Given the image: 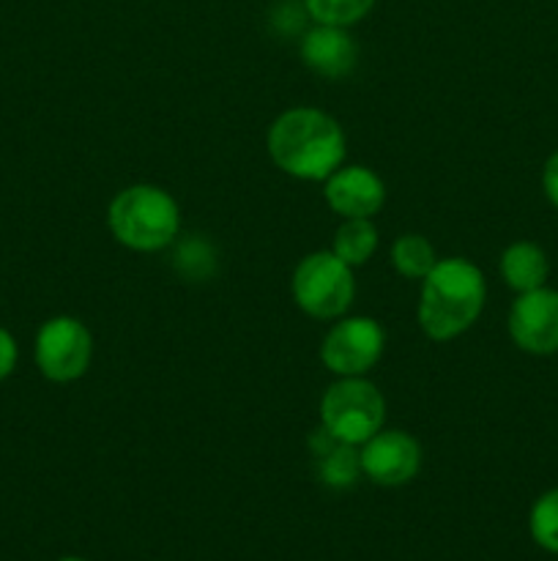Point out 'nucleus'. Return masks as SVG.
Listing matches in <instances>:
<instances>
[{"label":"nucleus","mask_w":558,"mask_h":561,"mask_svg":"<svg viewBox=\"0 0 558 561\" xmlns=\"http://www.w3.org/2000/svg\"><path fill=\"white\" fill-rule=\"evenodd\" d=\"M268 153L282 173L301 181H326L345 159L337 121L315 107H293L268 129Z\"/></svg>","instance_id":"f257e3e1"},{"label":"nucleus","mask_w":558,"mask_h":561,"mask_svg":"<svg viewBox=\"0 0 558 561\" xmlns=\"http://www.w3.org/2000/svg\"><path fill=\"white\" fill-rule=\"evenodd\" d=\"M487 285L485 274L465 257L438 261L421 279L419 323L425 334L438 343L468 332L481 316Z\"/></svg>","instance_id":"f03ea898"},{"label":"nucleus","mask_w":558,"mask_h":561,"mask_svg":"<svg viewBox=\"0 0 558 561\" xmlns=\"http://www.w3.org/2000/svg\"><path fill=\"white\" fill-rule=\"evenodd\" d=\"M109 230L124 247L135 252H156L178 236V203L164 190L135 184L118 192L107 211Z\"/></svg>","instance_id":"7ed1b4c3"},{"label":"nucleus","mask_w":558,"mask_h":561,"mask_svg":"<svg viewBox=\"0 0 558 561\" xmlns=\"http://www.w3.org/2000/svg\"><path fill=\"white\" fill-rule=\"evenodd\" d=\"M386 420L383 394L364 378H339L321 400L323 431L345 444H364L375 436Z\"/></svg>","instance_id":"20e7f679"},{"label":"nucleus","mask_w":558,"mask_h":561,"mask_svg":"<svg viewBox=\"0 0 558 561\" xmlns=\"http://www.w3.org/2000/svg\"><path fill=\"white\" fill-rule=\"evenodd\" d=\"M356 296L353 272L334 252H312L293 272V299L306 316L339 318Z\"/></svg>","instance_id":"39448f33"},{"label":"nucleus","mask_w":558,"mask_h":561,"mask_svg":"<svg viewBox=\"0 0 558 561\" xmlns=\"http://www.w3.org/2000/svg\"><path fill=\"white\" fill-rule=\"evenodd\" d=\"M93 340L85 323L71 316L49 318L36 334V365L55 383L77 381L91 365Z\"/></svg>","instance_id":"423d86ee"},{"label":"nucleus","mask_w":558,"mask_h":561,"mask_svg":"<svg viewBox=\"0 0 558 561\" xmlns=\"http://www.w3.org/2000/svg\"><path fill=\"white\" fill-rule=\"evenodd\" d=\"M383 354V329L372 318H342L321 345L323 365L339 378H353L375 367Z\"/></svg>","instance_id":"0eeeda50"},{"label":"nucleus","mask_w":558,"mask_h":561,"mask_svg":"<svg viewBox=\"0 0 558 561\" xmlns=\"http://www.w3.org/2000/svg\"><path fill=\"white\" fill-rule=\"evenodd\" d=\"M509 334L525 354H558V290L542 285L520 294L509 310Z\"/></svg>","instance_id":"6e6552de"},{"label":"nucleus","mask_w":558,"mask_h":561,"mask_svg":"<svg viewBox=\"0 0 558 561\" xmlns=\"http://www.w3.org/2000/svg\"><path fill=\"white\" fill-rule=\"evenodd\" d=\"M361 471L383 488H397L414 480L421 466V449L416 438L403 431H377L367 438L359 453Z\"/></svg>","instance_id":"1a4fd4ad"},{"label":"nucleus","mask_w":558,"mask_h":561,"mask_svg":"<svg viewBox=\"0 0 558 561\" xmlns=\"http://www.w3.org/2000/svg\"><path fill=\"white\" fill-rule=\"evenodd\" d=\"M323 195H326L332 211H337L345 219H370L372 214L381 211L383 201H386L383 181L361 164L334 170L326 179Z\"/></svg>","instance_id":"9d476101"},{"label":"nucleus","mask_w":558,"mask_h":561,"mask_svg":"<svg viewBox=\"0 0 558 561\" xmlns=\"http://www.w3.org/2000/svg\"><path fill=\"white\" fill-rule=\"evenodd\" d=\"M356 58H359V49H356V42L345 27L317 25L301 38V60L315 75L328 77V80L348 77L353 71Z\"/></svg>","instance_id":"9b49d317"},{"label":"nucleus","mask_w":558,"mask_h":561,"mask_svg":"<svg viewBox=\"0 0 558 561\" xmlns=\"http://www.w3.org/2000/svg\"><path fill=\"white\" fill-rule=\"evenodd\" d=\"M550 274V263L542 247L531 244V241H518V244L507 247L501 255V277L518 294H528V290L542 288Z\"/></svg>","instance_id":"f8f14e48"},{"label":"nucleus","mask_w":558,"mask_h":561,"mask_svg":"<svg viewBox=\"0 0 558 561\" xmlns=\"http://www.w3.org/2000/svg\"><path fill=\"white\" fill-rule=\"evenodd\" d=\"M323 433V447L315 444L317 455V471H321V480L332 488H348L353 485L356 477H359L361 463L359 453H353V444L337 442L334 436Z\"/></svg>","instance_id":"ddd939ff"},{"label":"nucleus","mask_w":558,"mask_h":561,"mask_svg":"<svg viewBox=\"0 0 558 561\" xmlns=\"http://www.w3.org/2000/svg\"><path fill=\"white\" fill-rule=\"evenodd\" d=\"M377 250V230L370 219H345L334 236V255L350 268L370 261Z\"/></svg>","instance_id":"4468645a"},{"label":"nucleus","mask_w":558,"mask_h":561,"mask_svg":"<svg viewBox=\"0 0 558 561\" xmlns=\"http://www.w3.org/2000/svg\"><path fill=\"white\" fill-rule=\"evenodd\" d=\"M392 263L403 277L408 279H425L430 268L435 266L438 257L430 241L419 233H405L394 241L392 247Z\"/></svg>","instance_id":"2eb2a0df"},{"label":"nucleus","mask_w":558,"mask_h":561,"mask_svg":"<svg viewBox=\"0 0 558 561\" xmlns=\"http://www.w3.org/2000/svg\"><path fill=\"white\" fill-rule=\"evenodd\" d=\"M528 529L536 546L550 553H558V488L536 499V504L531 507Z\"/></svg>","instance_id":"dca6fc26"},{"label":"nucleus","mask_w":558,"mask_h":561,"mask_svg":"<svg viewBox=\"0 0 558 561\" xmlns=\"http://www.w3.org/2000/svg\"><path fill=\"white\" fill-rule=\"evenodd\" d=\"M375 0H304L306 11L317 25L348 27L367 16Z\"/></svg>","instance_id":"f3484780"},{"label":"nucleus","mask_w":558,"mask_h":561,"mask_svg":"<svg viewBox=\"0 0 558 561\" xmlns=\"http://www.w3.org/2000/svg\"><path fill=\"white\" fill-rule=\"evenodd\" d=\"M16 356H20V351H16V340L11 337V332L0 329V381H5V378L14 373Z\"/></svg>","instance_id":"a211bd4d"},{"label":"nucleus","mask_w":558,"mask_h":561,"mask_svg":"<svg viewBox=\"0 0 558 561\" xmlns=\"http://www.w3.org/2000/svg\"><path fill=\"white\" fill-rule=\"evenodd\" d=\"M542 190H545L547 201L558 208V151L547 157L545 170H542Z\"/></svg>","instance_id":"6ab92c4d"},{"label":"nucleus","mask_w":558,"mask_h":561,"mask_svg":"<svg viewBox=\"0 0 558 561\" xmlns=\"http://www.w3.org/2000/svg\"><path fill=\"white\" fill-rule=\"evenodd\" d=\"M58 561H85V559H77V557H66V559H58Z\"/></svg>","instance_id":"aec40b11"}]
</instances>
